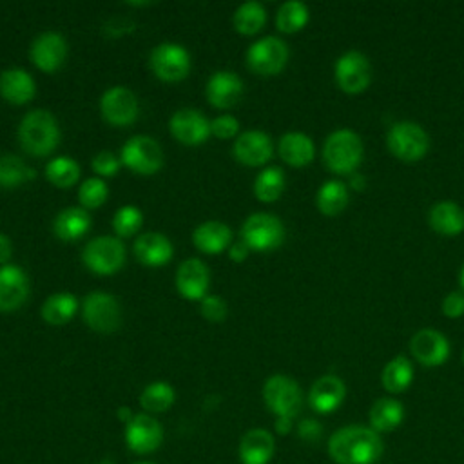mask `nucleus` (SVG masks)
Listing matches in <instances>:
<instances>
[{"label": "nucleus", "instance_id": "nucleus-1", "mask_svg": "<svg viewBox=\"0 0 464 464\" xmlns=\"http://www.w3.org/2000/svg\"><path fill=\"white\" fill-rule=\"evenodd\" d=\"M328 455L337 464H375L382 455V440L372 428L344 426L330 437Z\"/></svg>", "mask_w": 464, "mask_h": 464}, {"label": "nucleus", "instance_id": "nucleus-2", "mask_svg": "<svg viewBox=\"0 0 464 464\" xmlns=\"http://www.w3.org/2000/svg\"><path fill=\"white\" fill-rule=\"evenodd\" d=\"M18 141L31 156L51 154L60 141V129L54 116L45 109L29 111L18 125Z\"/></svg>", "mask_w": 464, "mask_h": 464}, {"label": "nucleus", "instance_id": "nucleus-3", "mask_svg": "<svg viewBox=\"0 0 464 464\" xmlns=\"http://www.w3.org/2000/svg\"><path fill=\"white\" fill-rule=\"evenodd\" d=\"M364 149L361 136L352 129H337L324 140L323 160L335 174H353L361 165Z\"/></svg>", "mask_w": 464, "mask_h": 464}, {"label": "nucleus", "instance_id": "nucleus-4", "mask_svg": "<svg viewBox=\"0 0 464 464\" xmlns=\"http://www.w3.org/2000/svg\"><path fill=\"white\" fill-rule=\"evenodd\" d=\"M386 145L397 160L413 163L426 156L430 149V136L419 123L397 121L388 129Z\"/></svg>", "mask_w": 464, "mask_h": 464}, {"label": "nucleus", "instance_id": "nucleus-5", "mask_svg": "<svg viewBox=\"0 0 464 464\" xmlns=\"http://www.w3.org/2000/svg\"><path fill=\"white\" fill-rule=\"evenodd\" d=\"M241 241L256 252H270L285 241V225L268 212L250 214L241 227Z\"/></svg>", "mask_w": 464, "mask_h": 464}, {"label": "nucleus", "instance_id": "nucleus-6", "mask_svg": "<svg viewBox=\"0 0 464 464\" xmlns=\"http://www.w3.org/2000/svg\"><path fill=\"white\" fill-rule=\"evenodd\" d=\"M263 399L266 408L277 419H294L303 406V393L299 384L283 373H276L265 381Z\"/></svg>", "mask_w": 464, "mask_h": 464}, {"label": "nucleus", "instance_id": "nucleus-7", "mask_svg": "<svg viewBox=\"0 0 464 464\" xmlns=\"http://www.w3.org/2000/svg\"><path fill=\"white\" fill-rule=\"evenodd\" d=\"M82 259L91 272L111 276L125 265V246L118 237L100 236L83 246Z\"/></svg>", "mask_w": 464, "mask_h": 464}, {"label": "nucleus", "instance_id": "nucleus-8", "mask_svg": "<svg viewBox=\"0 0 464 464\" xmlns=\"http://www.w3.org/2000/svg\"><path fill=\"white\" fill-rule=\"evenodd\" d=\"M121 163L136 174L150 176L163 165V150L156 140L149 136H132L120 152Z\"/></svg>", "mask_w": 464, "mask_h": 464}, {"label": "nucleus", "instance_id": "nucleus-9", "mask_svg": "<svg viewBox=\"0 0 464 464\" xmlns=\"http://www.w3.org/2000/svg\"><path fill=\"white\" fill-rule=\"evenodd\" d=\"M82 317L98 334H111L120 326L121 310L114 295L91 292L82 303Z\"/></svg>", "mask_w": 464, "mask_h": 464}, {"label": "nucleus", "instance_id": "nucleus-10", "mask_svg": "<svg viewBox=\"0 0 464 464\" xmlns=\"http://www.w3.org/2000/svg\"><path fill=\"white\" fill-rule=\"evenodd\" d=\"M286 62H288V47L277 36L259 38L246 51L248 67L261 76H272L281 72Z\"/></svg>", "mask_w": 464, "mask_h": 464}, {"label": "nucleus", "instance_id": "nucleus-11", "mask_svg": "<svg viewBox=\"0 0 464 464\" xmlns=\"http://www.w3.org/2000/svg\"><path fill=\"white\" fill-rule=\"evenodd\" d=\"M152 72L163 82H179L190 71V56L185 47L174 42L156 45L149 56Z\"/></svg>", "mask_w": 464, "mask_h": 464}, {"label": "nucleus", "instance_id": "nucleus-12", "mask_svg": "<svg viewBox=\"0 0 464 464\" xmlns=\"http://www.w3.org/2000/svg\"><path fill=\"white\" fill-rule=\"evenodd\" d=\"M334 76L343 92L359 94L372 82V65L361 51H346L337 58Z\"/></svg>", "mask_w": 464, "mask_h": 464}, {"label": "nucleus", "instance_id": "nucleus-13", "mask_svg": "<svg viewBox=\"0 0 464 464\" xmlns=\"http://www.w3.org/2000/svg\"><path fill=\"white\" fill-rule=\"evenodd\" d=\"M100 111L105 121L111 125H130L138 118V100L127 87L116 85L103 92L100 100Z\"/></svg>", "mask_w": 464, "mask_h": 464}, {"label": "nucleus", "instance_id": "nucleus-14", "mask_svg": "<svg viewBox=\"0 0 464 464\" xmlns=\"http://www.w3.org/2000/svg\"><path fill=\"white\" fill-rule=\"evenodd\" d=\"M163 440L161 424L149 413L134 415L125 428V442L136 453H150Z\"/></svg>", "mask_w": 464, "mask_h": 464}, {"label": "nucleus", "instance_id": "nucleus-15", "mask_svg": "<svg viewBox=\"0 0 464 464\" xmlns=\"http://www.w3.org/2000/svg\"><path fill=\"white\" fill-rule=\"evenodd\" d=\"M411 355L422 366H440L450 355V343L444 334L435 328H422L410 341Z\"/></svg>", "mask_w": 464, "mask_h": 464}, {"label": "nucleus", "instance_id": "nucleus-16", "mask_svg": "<svg viewBox=\"0 0 464 464\" xmlns=\"http://www.w3.org/2000/svg\"><path fill=\"white\" fill-rule=\"evenodd\" d=\"M67 58V42L60 33L45 31L31 45V60L44 72L58 71Z\"/></svg>", "mask_w": 464, "mask_h": 464}, {"label": "nucleus", "instance_id": "nucleus-17", "mask_svg": "<svg viewBox=\"0 0 464 464\" xmlns=\"http://www.w3.org/2000/svg\"><path fill=\"white\" fill-rule=\"evenodd\" d=\"M172 136L185 145H199L210 136V121L201 111L179 109L169 121Z\"/></svg>", "mask_w": 464, "mask_h": 464}, {"label": "nucleus", "instance_id": "nucleus-18", "mask_svg": "<svg viewBox=\"0 0 464 464\" xmlns=\"http://www.w3.org/2000/svg\"><path fill=\"white\" fill-rule=\"evenodd\" d=\"M232 152L239 163L248 165V167H259V165H265L272 158L274 145L266 132L252 129V130H245L237 136Z\"/></svg>", "mask_w": 464, "mask_h": 464}, {"label": "nucleus", "instance_id": "nucleus-19", "mask_svg": "<svg viewBox=\"0 0 464 464\" xmlns=\"http://www.w3.org/2000/svg\"><path fill=\"white\" fill-rule=\"evenodd\" d=\"M208 285H210V272L201 259L188 257L178 266L176 288L185 299H190V301L203 299L207 295Z\"/></svg>", "mask_w": 464, "mask_h": 464}, {"label": "nucleus", "instance_id": "nucleus-20", "mask_svg": "<svg viewBox=\"0 0 464 464\" xmlns=\"http://www.w3.org/2000/svg\"><path fill=\"white\" fill-rule=\"evenodd\" d=\"M29 297V279L16 265L0 266V312L18 310Z\"/></svg>", "mask_w": 464, "mask_h": 464}, {"label": "nucleus", "instance_id": "nucleus-21", "mask_svg": "<svg viewBox=\"0 0 464 464\" xmlns=\"http://www.w3.org/2000/svg\"><path fill=\"white\" fill-rule=\"evenodd\" d=\"M205 94L218 109L234 107L243 96V80L234 71H216L207 82Z\"/></svg>", "mask_w": 464, "mask_h": 464}, {"label": "nucleus", "instance_id": "nucleus-22", "mask_svg": "<svg viewBox=\"0 0 464 464\" xmlns=\"http://www.w3.org/2000/svg\"><path fill=\"white\" fill-rule=\"evenodd\" d=\"M346 397V386L337 375H323L319 377L310 392H308V402L314 411L317 413H332L341 406V402Z\"/></svg>", "mask_w": 464, "mask_h": 464}, {"label": "nucleus", "instance_id": "nucleus-23", "mask_svg": "<svg viewBox=\"0 0 464 464\" xmlns=\"http://www.w3.org/2000/svg\"><path fill=\"white\" fill-rule=\"evenodd\" d=\"M0 94L13 105H24L34 98L36 83L25 69L13 67L0 74Z\"/></svg>", "mask_w": 464, "mask_h": 464}, {"label": "nucleus", "instance_id": "nucleus-24", "mask_svg": "<svg viewBox=\"0 0 464 464\" xmlns=\"http://www.w3.org/2000/svg\"><path fill=\"white\" fill-rule=\"evenodd\" d=\"M172 254L170 239L160 232H145L134 241V256L147 266H161L170 261Z\"/></svg>", "mask_w": 464, "mask_h": 464}, {"label": "nucleus", "instance_id": "nucleus-25", "mask_svg": "<svg viewBox=\"0 0 464 464\" xmlns=\"http://www.w3.org/2000/svg\"><path fill=\"white\" fill-rule=\"evenodd\" d=\"M276 450L270 431L263 428L248 430L239 442V460L243 464H268Z\"/></svg>", "mask_w": 464, "mask_h": 464}, {"label": "nucleus", "instance_id": "nucleus-26", "mask_svg": "<svg viewBox=\"0 0 464 464\" xmlns=\"http://www.w3.org/2000/svg\"><path fill=\"white\" fill-rule=\"evenodd\" d=\"M428 223L440 236H459L464 230V208L451 199L439 201L430 208Z\"/></svg>", "mask_w": 464, "mask_h": 464}, {"label": "nucleus", "instance_id": "nucleus-27", "mask_svg": "<svg viewBox=\"0 0 464 464\" xmlns=\"http://www.w3.org/2000/svg\"><path fill=\"white\" fill-rule=\"evenodd\" d=\"M277 150L281 160L292 167H304L312 163L315 156V145L312 138L297 130L283 134L279 140Z\"/></svg>", "mask_w": 464, "mask_h": 464}, {"label": "nucleus", "instance_id": "nucleus-28", "mask_svg": "<svg viewBox=\"0 0 464 464\" xmlns=\"http://www.w3.org/2000/svg\"><path fill=\"white\" fill-rule=\"evenodd\" d=\"M91 228V216L83 207H67L53 221L54 234L63 241H76Z\"/></svg>", "mask_w": 464, "mask_h": 464}, {"label": "nucleus", "instance_id": "nucleus-29", "mask_svg": "<svg viewBox=\"0 0 464 464\" xmlns=\"http://www.w3.org/2000/svg\"><path fill=\"white\" fill-rule=\"evenodd\" d=\"M232 230L221 221H205L192 232V243L205 254H219L230 246Z\"/></svg>", "mask_w": 464, "mask_h": 464}, {"label": "nucleus", "instance_id": "nucleus-30", "mask_svg": "<svg viewBox=\"0 0 464 464\" xmlns=\"http://www.w3.org/2000/svg\"><path fill=\"white\" fill-rule=\"evenodd\" d=\"M404 419V408L397 399L381 397L370 408V428L377 433L395 430Z\"/></svg>", "mask_w": 464, "mask_h": 464}, {"label": "nucleus", "instance_id": "nucleus-31", "mask_svg": "<svg viewBox=\"0 0 464 464\" xmlns=\"http://www.w3.org/2000/svg\"><path fill=\"white\" fill-rule=\"evenodd\" d=\"M348 187L346 183L339 179H328L324 181L317 194H315V205L321 214L324 216H337L341 214L348 205Z\"/></svg>", "mask_w": 464, "mask_h": 464}, {"label": "nucleus", "instance_id": "nucleus-32", "mask_svg": "<svg viewBox=\"0 0 464 464\" xmlns=\"http://www.w3.org/2000/svg\"><path fill=\"white\" fill-rule=\"evenodd\" d=\"M78 312V299L69 292H56L42 304V317L49 324H65Z\"/></svg>", "mask_w": 464, "mask_h": 464}, {"label": "nucleus", "instance_id": "nucleus-33", "mask_svg": "<svg viewBox=\"0 0 464 464\" xmlns=\"http://www.w3.org/2000/svg\"><path fill=\"white\" fill-rule=\"evenodd\" d=\"M382 386L390 393H402L410 388L413 381V366L406 355H395L386 362L382 375Z\"/></svg>", "mask_w": 464, "mask_h": 464}, {"label": "nucleus", "instance_id": "nucleus-34", "mask_svg": "<svg viewBox=\"0 0 464 464\" xmlns=\"http://www.w3.org/2000/svg\"><path fill=\"white\" fill-rule=\"evenodd\" d=\"M34 178V169L16 154H0V187L16 188Z\"/></svg>", "mask_w": 464, "mask_h": 464}, {"label": "nucleus", "instance_id": "nucleus-35", "mask_svg": "<svg viewBox=\"0 0 464 464\" xmlns=\"http://www.w3.org/2000/svg\"><path fill=\"white\" fill-rule=\"evenodd\" d=\"M285 185H286V179H285L283 169L266 167L254 179V194L259 201L272 203L281 198Z\"/></svg>", "mask_w": 464, "mask_h": 464}, {"label": "nucleus", "instance_id": "nucleus-36", "mask_svg": "<svg viewBox=\"0 0 464 464\" xmlns=\"http://www.w3.org/2000/svg\"><path fill=\"white\" fill-rule=\"evenodd\" d=\"M80 174H82L80 165L71 156L53 158L45 165L47 181H51L58 188H69V187L76 185V181L80 179Z\"/></svg>", "mask_w": 464, "mask_h": 464}, {"label": "nucleus", "instance_id": "nucleus-37", "mask_svg": "<svg viewBox=\"0 0 464 464\" xmlns=\"http://www.w3.org/2000/svg\"><path fill=\"white\" fill-rule=\"evenodd\" d=\"M266 22V11L259 2H245L234 13V27L241 34H256L263 29Z\"/></svg>", "mask_w": 464, "mask_h": 464}, {"label": "nucleus", "instance_id": "nucleus-38", "mask_svg": "<svg viewBox=\"0 0 464 464\" xmlns=\"http://www.w3.org/2000/svg\"><path fill=\"white\" fill-rule=\"evenodd\" d=\"M310 18L308 7L299 0H288L279 5L276 14V25L281 33H297L301 31Z\"/></svg>", "mask_w": 464, "mask_h": 464}, {"label": "nucleus", "instance_id": "nucleus-39", "mask_svg": "<svg viewBox=\"0 0 464 464\" xmlns=\"http://www.w3.org/2000/svg\"><path fill=\"white\" fill-rule=\"evenodd\" d=\"M140 404L149 413H161L167 411L174 404V390L170 384L158 381L145 386L140 395Z\"/></svg>", "mask_w": 464, "mask_h": 464}, {"label": "nucleus", "instance_id": "nucleus-40", "mask_svg": "<svg viewBox=\"0 0 464 464\" xmlns=\"http://www.w3.org/2000/svg\"><path fill=\"white\" fill-rule=\"evenodd\" d=\"M141 223H143V214L134 205H125L118 208L112 218V228L120 237H129L136 234L141 228Z\"/></svg>", "mask_w": 464, "mask_h": 464}, {"label": "nucleus", "instance_id": "nucleus-41", "mask_svg": "<svg viewBox=\"0 0 464 464\" xmlns=\"http://www.w3.org/2000/svg\"><path fill=\"white\" fill-rule=\"evenodd\" d=\"M109 196V188L103 179L89 178L78 188V201L83 208H98L105 203Z\"/></svg>", "mask_w": 464, "mask_h": 464}, {"label": "nucleus", "instance_id": "nucleus-42", "mask_svg": "<svg viewBox=\"0 0 464 464\" xmlns=\"http://www.w3.org/2000/svg\"><path fill=\"white\" fill-rule=\"evenodd\" d=\"M121 167V160L109 150H102L92 158V170L100 176H116Z\"/></svg>", "mask_w": 464, "mask_h": 464}, {"label": "nucleus", "instance_id": "nucleus-43", "mask_svg": "<svg viewBox=\"0 0 464 464\" xmlns=\"http://www.w3.org/2000/svg\"><path fill=\"white\" fill-rule=\"evenodd\" d=\"M201 314L212 323H219L227 317V303L219 295H205L201 299Z\"/></svg>", "mask_w": 464, "mask_h": 464}, {"label": "nucleus", "instance_id": "nucleus-44", "mask_svg": "<svg viewBox=\"0 0 464 464\" xmlns=\"http://www.w3.org/2000/svg\"><path fill=\"white\" fill-rule=\"evenodd\" d=\"M239 130V121L230 116V114H223V116H218L210 121V134L218 136V138H232L236 136Z\"/></svg>", "mask_w": 464, "mask_h": 464}, {"label": "nucleus", "instance_id": "nucleus-45", "mask_svg": "<svg viewBox=\"0 0 464 464\" xmlns=\"http://www.w3.org/2000/svg\"><path fill=\"white\" fill-rule=\"evenodd\" d=\"M442 314L446 317H451V319H457V317L464 315V294L462 292H450L442 299Z\"/></svg>", "mask_w": 464, "mask_h": 464}, {"label": "nucleus", "instance_id": "nucleus-46", "mask_svg": "<svg viewBox=\"0 0 464 464\" xmlns=\"http://www.w3.org/2000/svg\"><path fill=\"white\" fill-rule=\"evenodd\" d=\"M299 435L304 439V440H314L321 435V426L312 420V419H306L299 424Z\"/></svg>", "mask_w": 464, "mask_h": 464}, {"label": "nucleus", "instance_id": "nucleus-47", "mask_svg": "<svg viewBox=\"0 0 464 464\" xmlns=\"http://www.w3.org/2000/svg\"><path fill=\"white\" fill-rule=\"evenodd\" d=\"M248 252H250V248H248L243 241H237V243H234L232 246H228V256H230V259L236 261V263L245 261L246 256H248Z\"/></svg>", "mask_w": 464, "mask_h": 464}, {"label": "nucleus", "instance_id": "nucleus-48", "mask_svg": "<svg viewBox=\"0 0 464 464\" xmlns=\"http://www.w3.org/2000/svg\"><path fill=\"white\" fill-rule=\"evenodd\" d=\"M13 254V245L11 239L5 234H0V265H7V261L11 259Z\"/></svg>", "mask_w": 464, "mask_h": 464}, {"label": "nucleus", "instance_id": "nucleus-49", "mask_svg": "<svg viewBox=\"0 0 464 464\" xmlns=\"http://www.w3.org/2000/svg\"><path fill=\"white\" fill-rule=\"evenodd\" d=\"M290 426H292V419H277V420H276V430H277L279 433H288Z\"/></svg>", "mask_w": 464, "mask_h": 464}, {"label": "nucleus", "instance_id": "nucleus-50", "mask_svg": "<svg viewBox=\"0 0 464 464\" xmlns=\"http://www.w3.org/2000/svg\"><path fill=\"white\" fill-rule=\"evenodd\" d=\"M460 286H462V290H464V265H462V268H460Z\"/></svg>", "mask_w": 464, "mask_h": 464}, {"label": "nucleus", "instance_id": "nucleus-51", "mask_svg": "<svg viewBox=\"0 0 464 464\" xmlns=\"http://www.w3.org/2000/svg\"><path fill=\"white\" fill-rule=\"evenodd\" d=\"M138 464H152V462H138Z\"/></svg>", "mask_w": 464, "mask_h": 464}, {"label": "nucleus", "instance_id": "nucleus-52", "mask_svg": "<svg viewBox=\"0 0 464 464\" xmlns=\"http://www.w3.org/2000/svg\"><path fill=\"white\" fill-rule=\"evenodd\" d=\"M462 362H464V352H462Z\"/></svg>", "mask_w": 464, "mask_h": 464}]
</instances>
